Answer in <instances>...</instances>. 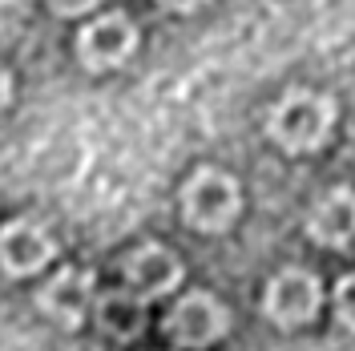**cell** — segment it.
Segmentation results:
<instances>
[{
    "label": "cell",
    "mask_w": 355,
    "mask_h": 351,
    "mask_svg": "<svg viewBox=\"0 0 355 351\" xmlns=\"http://www.w3.org/2000/svg\"><path fill=\"white\" fill-rule=\"evenodd\" d=\"M335 130V105L323 93L295 89L270 110V137L291 150V154H311L319 150Z\"/></svg>",
    "instance_id": "1"
},
{
    "label": "cell",
    "mask_w": 355,
    "mask_h": 351,
    "mask_svg": "<svg viewBox=\"0 0 355 351\" xmlns=\"http://www.w3.org/2000/svg\"><path fill=\"white\" fill-rule=\"evenodd\" d=\"M243 210V190L226 170H198L182 190V214L194 230H226Z\"/></svg>",
    "instance_id": "2"
},
{
    "label": "cell",
    "mask_w": 355,
    "mask_h": 351,
    "mask_svg": "<svg viewBox=\"0 0 355 351\" xmlns=\"http://www.w3.org/2000/svg\"><path fill=\"white\" fill-rule=\"evenodd\" d=\"M137 49V28L130 17L110 12V17H97L93 24L81 28L77 37V57L81 65L101 73V69H117L121 61H130V53Z\"/></svg>",
    "instance_id": "3"
},
{
    "label": "cell",
    "mask_w": 355,
    "mask_h": 351,
    "mask_svg": "<svg viewBox=\"0 0 355 351\" xmlns=\"http://www.w3.org/2000/svg\"><path fill=\"white\" fill-rule=\"evenodd\" d=\"M263 307L279 327L311 323L315 311H319V283H315V275L299 271V266H287L283 275L270 279V286H266V295H263Z\"/></svg>",
    "instance_id": "4"
},
{
    "label": "cell",
    "mask_w": 355,
    "mask_h": 351,
    "mask_svg": "<svg viewBox=\"0 0 355 351\" xmlns=\"http://www.w3.org/2000/svg\"><path fill=\"white\" fill-rule=\"evenodd\" d=\"M226 323H230V319H226L222 299L206 295V291H194V295H186V299L170 311L166 331L174 335L178 343H186V348H210L214 339H222Z\"/></svg>",
    "instance_id": "5"
},
{
    "label": "cell",
    "mask_w": 355,
    "mask_h": 351,
    "mask_svg": "<svg viewBox=\"0 0 355 351\" xmlns=\"http://www.w3.org/2000/svg\"><path fill=\"white\" fill-rule=\"evenodd\" d=\"M53 234L37 226L28 219H17L8 226H0V271L12 275V279H24V275H37L49 259H53Z\"/></svg>",
    "instance_id": "6"
},
{
    "label": "cell",
    "mask_w": 355,
    "mask_h": 351,
    "mask_svg": "<svg viewBox=\"0 0 355 351\" xmlns=\"http://www.w3.org/2000/svg\"><path fill=\"white\" fill-rule=\"evenodd\" d=\"M178 279H182V263H178L174 250L157 246V242H146L137 246L130 259H125V283L137 299H157L166 291H174Z\"/></svg>",
    "instance_id": "7"
},
{
    "label": "cell",
    "mask_w": 355,
    "mask_h": 351,
    "mask_svg": "<svg viewBox=\"0 0 355 351\" xmlns=\"http://www.w3.org/2000/svg\"><path fill=\"white\" fill-rule=\"evenodd\" d=\"M93 299V275L89 271H61L53 283L37 295L44 315H53L61 327H77L85 319V307Z\"/></svg>",
    "instance_id": "8"
},
{
    "label": "cell",
    "mask_w": 355,
    "mask_h": 351,
    "mask_svg": "<svg viewBox=\"0 0 355 351\" xmlns=\"http://www.w3.org/2000/svg\"><path fill=\"white\" fill-rule=\"evenodd\" d=\"M307 234L323 246H343L355 234V190L347 186H335L315 202L307 219Z\"/></svg>",
    "instance_id": "9"
},
{
    "label": "cell",
    "mask_w": 355,
    "mask_h": 351,
    "mask_svg": "<svg viewBox=\"0 0 355 351\" xmlns=\"http://www.w3.org/2000/svg\"><path fill=\"white\" fill-rule=\"evenodd\" d=\"M97 323L101 331L110 335V339H137L141 327H146V307H141V299L133 295V291H110V295H101V303H97Z\"/></svg>",
    "instance_id": "10"
},
{
    "label": "cell",
    "mask_w": 355,
    "mask_h": 351,
    "mask_svg": "<svg viewBox=\"0 0 355 351\" xmlns=\"http://www.w3.org/2000/svg\"><path fill=\"white\" fill-rule=\"evenodd\" d=\"M335 315H339L343 327L355 331V275H347L343 283L335 286Z\"/></svg>",
    "instance_id": "11"
},
{
    "label": "cell",
    "mask_w": 355,
    "mask_h": 351,
    "mask_svg": "<svg viewBox=\"0 0 355 351\" xmlns=\"http://www.w3.org/2000/svg\"><path fill=\"white\" fill-rule=\"evenodd\" d=\"M53 4V12H61V17H77V12H89L97 0H49Z\"/></svg>",
    "instance_id": "12"
},
{
    "label": "cell",
    "mask_w": 355,
    "mask_h": 351,
    "mask_svg": "<svg viewBox=\"0 0 355 351\" xmlns=\"http://www.w3.org/2000/svg\"><path fill=\"white\" fill-rule=\"evenodd\" d=\"M162 8H170V12H194V8H202L206 0H157Z\"/></svg>",
    "instance_id": "13"
},
{
    "label": "cell",
    "mask_w": 355,
    "mask_h": 351,
    "mask_svg": "<svg viewBox=\"0 0 355 351\" xmlns=\"http://www.w3.org/2000/svg\"><path fill=\"white\" fill-rule=\"evenodd\" d=\"M8 101H12V77H8V73L0 69V110H4Z\"/></svg>",
    "instance_id": "14"
}]
</instances>
